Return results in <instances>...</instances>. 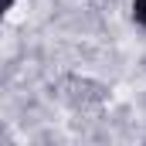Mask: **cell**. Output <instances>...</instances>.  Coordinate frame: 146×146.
Instances as JSON below:
<instances>
[{"mask_svg":"<svg viewBox=\"0 0 146 146\" xmlns=\"http://www.w3.org/2000/svg\"><path fill=\"white\" fill-rule=\"evenodd\" d=\"M133 24L146 31V0H133Z\"/></svg>","mask_w":146,"mask_h":146,"instance_id":"6da1fadb","label":"cell"},{"mask_svg":"<svg viewBox=\"0 0 146 146\" xmlns=\"http://www.w3.org/2000/svg\"><path fill=\"white\" fill-rule=\"evenodd\" d=\"M14 3H17V0H0V17H7V14L14 10Z\"/></svg>","mask_w":146,"mask_h":146,"instance_id":"7a4b0ae2","label":"cell"}]
</instances>
